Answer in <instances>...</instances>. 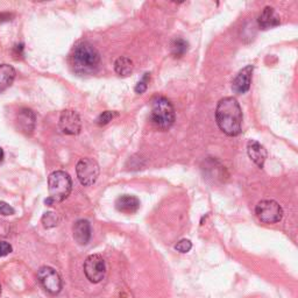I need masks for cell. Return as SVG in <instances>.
I'll return each mask as SVG.
<instances>
[{
	"label": "cell",
	"instance_id": "ba28073f",
	"mask_svg": "<svg viewBox=\"0 0 298 298\" xmlns=\"http://www.w3.org/2000/svg\"><path fill=\"white\" fill-rule=\"evenodd\" d=\"M37 278L46 291L52 293V295H57V293L61 292L62 286H63L62 278L59 273L52 267H41L37 272Z\"/></svg>",
	"mask_w": 298,
	"mask_h": 298
},
{
	"label": "cell",
	"instance_id": "e0dca14e",
	"mask_svg": "<svg viewBox=\"0 0 298 298\" xmlns=\"http://www.w3.org/2000/svg\"><path fill=\"white\" fill-rule=\"evenodd\" d=\"M134 69L133 61L126 56H121L114 62V70L119 76H129Z\"/></svg>",
	"mask_w": 298,
	"mask_h": 298
},
{
	"label": "cell",
	"instance_id": "4fadbf2b",
	"mask_svg": "<svg viewBox=\"0 0 298 298\" xmlns=\"http://www.w3.org/2000/svg\"><path fill=\"white\" fill-rule=\"evenodd\" d=\"M247 153L251 161L258 165L259 168H262L267 158V150L260 142L255 140H249L247 143Z\"/></svg>",
	"mask_w": 298,
	"mask_h": 298
},
{
	"label": "cell",
	"instance_id": "4316f807",
	"mask_svg": "<svg viewBox=\"0 0 298 298\" xmlns=\"http://www.w3.org/2000/svg\"><path fill=\"white\" fill-rule=\"evenodd\" d=\"M0 293H2V285H0Z\"/></svg>",
	"mask_w": 298,
	"mask_h": 298
},
{
	"label": "cell",
	"instance_id": "3957f363",
	"mask_svg": "<svg viewBox=\"0 0 298 298\" xmlns=\"http://www.w3.org/2000/svg\"><path fill=\"white\" fill-rule=\"evenodd\" d=\"M49 197L45 203L50 206L54 203L63 202L67 199L72 190V181L68 173L63 170H57L50 174L48 179Z\"/></svg>",
	"mask_w": 298,
	"mask_h": 298
},
{
	"label": "cell",
	"instance_id": "6da1fadb",
	"mask_svg": "<svg viewBox=\"0 0 298 298\" xmlns=\"http://www.w3.org/2000/svg\"><path fill=\"white\" fill-rule=\"evenodd\" d=\"M216 120L220 131L228 137H237L242 130V111L233 97L220 99L216 108Z\"/></svg>",
	"mask_w": 298,
	"mask_h": 298
},
{
	"label": "cell",
	"instance_id": "7a4b0ae2",
	"mask_svg": "<svg viewBox=\"0 0 298 298\" xmlns=\"http://www.w3.org/2000/svg\"><path fill=\"white\" fill-rule=\"evenodd\" d=\"M100 64V54L89 42H79L72 49L70 65L72 70L79 75H90L98 69Z\"/></svg>",
	"mask_w": 298,
	"mask_h": 298
},
{
	"label": "cell",
	"instance_id": "52a82bcc",
	"mask_svg": "<svg viewBox=\"0 0 298 298\" xmlns=\"http://www.w3.org/2000/svg\"><path fill=\"white\" fill-rule=\"evenodd\" d=\"M84 274L91 283H99L105 277L106 263L98 254H92L84 262Z\"/></svg>",
	"mask_w": 298,
	"mask_h": 298
},
{
	"label": "cell",
	"instance_id": "9c48e42d",
	"mask_svg": "<svg viewBox=\"0 0 298 298\" xmlns=\"http://www.w3.org/2000/svg\"><path fill=\"white\" fill-rule=\"evenodd\" d=\"M59 125L61 131L68 135H77L82 130V121H80L79 115L73 110H65L62 112Z\"/></svg>",
	"mask_w": 298,
	"mask_h": 298
},
{
	"label": "cell",
	"instance_id": "9a60e30c",
	"mask_svg": "<svg viewBox=\"0 0 298 298\" xmlns=\"http://www.w3.org/2000/svg\"><path fill=\"white\" fill-rule=\"evenodd\" d=\"M36 117L30 108H21L18 113V125L26 134H32L35 129Z\"/></svg>",
	"mask_w": 298,
	"mask_h": 298
},
{
	"label": "cell",
	"instance_id": "277c9868",
	"mask_svg": "<svg viewBox=\"0 0 298 298\" xmlns=\"http://www.w3.org/2000/svg\"><path fill=\"white\" fill-rule=\"evenodd\" d=\"M150 118L158 130L168 131L176 120L175 108L172 102L163 96H156L152 100Z\"/></svg>",
	"mask_w": 298,
	"mask_h": 298
},
{
	"label": "cell",
	"instance_id": "7c38bea8",
	"mask_svg": "<svg viewBox=\"0 0 298 298\" xmlns=\"http://www.w3.org/2000/svg\"><path fill=\"white\" fill-rule=\"evenodd\" d=\"M72 234L75 241L78 245H88L91 239V225L88 220L80 219L73 224Z\"/></svg>",
	"mask_w": 298,
	"mask_h": 298
},
{
	"label": "cell",
	"instance_id": "8992f818",
	"mask_svg": "<svg viewBox=\"0 0 298 298\" xmlns=\"http://www.w3.org/2000/svg\"><path fill=\"white\" fill-rule=\"evenodd\" d=\"M76 174L80 184L84 185V187H90L98 180L99 165L92 158H82L76 165Z\"/></svg>",
	"mask_w": 298,
	"mask_h": 298
},
{
	"label": "cell",
	"instance_id": "44dd1931",
	"mask_svg": "<svg viewBox=\"0 0 298 298\" xmlns=\"http://www.w3.org/2000/svg\"><path fill=\"white\" fill-rule=\"evenodd\" d=\"M149 78H150V73L146 72L142 78L139 80L137 87H135V92H137V94L141 95L147 90V88H148V84H149Z\"/></svg>",
	"mask_w": 298,
	"mask_h": 298
},
{
	"label": "cell",
	"instance_id": "cb8c5ba5",
	"mask_svg": "<svg viewBox=\"0 0 298 298\" xmlns=\"http://www.w3.org/2000/svg\"><path fill=\"white\" fill-rule=\"evenodd\" d=\"M10 253H12V246L6 241H0V258L6 257Z\"/></svg>",
	"mask_w": 298,
	"mask_h": 298
},
{
	"label": "cell",
	"instance_id": "603a6c76",
	"mask_svg": "<svg viewBox=\"0 0 298 298\" xmlns=\"http://www.w3.org/2000/svg\"><path fill=\"white\" fill-rule=\"evenodd\" d=\"M14 208L6 202L0 200V215L2 216H12L14 215Z\"/></svg>",
	"mask_w": 298,
	"mask_h": 298
},
{
	"label": "cell",
	"instance_id": "ffe728a7",
	"mask_svg": "<svg viewBox=\"0 0 298 298\" xmlns=\"http://www.w3.org/2000/svg\"><path fill=\"white\" fill-rule=\"evenodd\" d=\"M117 115H118L117 112L105 111V112H103V113L100 114L98 118H97V121L96 122L98 123L99 126H105V125H107L108 122L112 121V120H113L114 117H117Z\"/></svg>",
	"mask_w": 298,
	"mask_h": 298
},
{
	"label": "cell",
	"instance_id": "d4e9b609",
	"mask_svg": "<svg viewBox=\"0 0 298 298\" xmlns=\"http://www.w3.org/2000/svg\"><path fill=\"white\" fill-rule=\"evenodd\" d=\"M10 17H11V15H9V14H0V22L9 20Z\"/></svg>",
	"mask_w": 298,
	"mask_h": 298
},
{
	"label": "cell",
	"instance_id": "5b68a950",
	"mask_svg": "<svg viewBox=\"0 0 298 298\" xmlns=\"http://www.w3.org/2000/svg\"><path fill=\"white\" fill-rule=\"evenodd\" d=\"M257 217L265 224H276L283 218V208L273 199L259 202L255 207Z\"/></svg>",
	"mask_w": 298,
	"mask_h": 298
},
{
	"label": "cell",
	"instance_id": "7402d4cb",
	"mask_svg": "<svg viewBox=\"0 0 298 298\" xmlns=\"http://www.w3.org/2000/svg\"><path fill=\"white\" fill-rule=\"evenodd\" d=\"M192 248V242L188 239H182L175 245V249L180 253H188Z\"/></svg>",
	"mask_w": 298,
	"mask_h": 298
},
{
	"label": "cell",
	"instance_id": "ac0fdd59",
	"mask_svg": "<svg viewBox=\"0 0 298 298\" xmlns=\"http://www.w3.org/2000/svg\"><path fill=\"white\" fill-rule=\"evenodd\" d=\"M189 44L184 38L177 37L172 42V55L176 59H180L188 52Z\"/></svg>",
	"mask_w": 298,
	"mask_h": 298
},
{
	"label": "cell",
	"instance_id": "d6986e66",
	"mask_svg": "<svg viewBox=\"0 0 298 298\" xmlns=\"http://www.w3.org/2000/svg\"><path fill=\"white\" fill-rule=\"evenodd\" d=\"M41 222L45 228H53L59 225L60 218L55 212H46V214L42 216Z\"/></svg>",
	"mask_w": 298,
	"mask_h": 298
},
{
	"label": "cell",
	"instance_id": "2e32d148",
	"mask_svg": "<svg viewBox=\"0 0 298 298\" xmlns=\"http://www.w3.org/2000/svg\"><path fill=\"white\" fill-rule=\"evenodd\" d=\"M15 69L10 64H0V94L13 84L15 79Z\"/></svg>",
	"mask_w": 298,
	"mask_h": 298
},
{
	"label": "cell",
	"instance_id": "5bb4252c",
	"mask_svg": "<svg viewBox=\"0 0 298 298\" xmlns=\"http://www.w3.org/2000/svg\"><path fill=\"white\" fill-rule=\"evenodd\" d=\"M115 207H117L119 212L132 215L139 210V207H140V200L135 196L122 195L118 197L117 200H115Z\"/></svg>",
	"mask_w": 298,
	"mask_h": 298
},
{
	"label": "cell",
	"instance_id": "8fae6325",
	"mask_svg": "<svg viewBox=\"0 0 298 298\" xmlns=\"http://www.w3.org/2000/svg\"><path fill=\"white\" fill-rule=\"evenodd\" d=\"M258 24L261 29H269L281 24L280 15L273 7L266 6L258 17Z\"/></svg>",
	"mask_w": 298,
	"mask_h": 298
},
{
	"label": "cell",
	"instance_id": "484cf974",
	"mask_svg": "<svg viewBox=\"0 0 298 298\" xmlns=\"http://www.w3.org/2000/svg\"><path fill=\"white\" fill-rule=\"evenodd\" d=\"M4 160V150L2 147H0V162H2Z\"/></svg>",
	"mask_w": 298,
	"mask_h": 298
},
{
	"label": "cell",
	"instance_id": "30bf717a",
	"mask_svg": "<svg viewBox=\"0 0 298 298\" xmlns=\"http://www.w3.org/2000/svg\"><path fill=\"white\" fill-rule=\"evenodd\" d=\"M254 67L253 65H247L241 69L235 76V78L232 82V90L237 95H243L250 89L251 75H253Z\"/></svg>",
	"mask_w": 298,
	"mask_h": 298
}]
</instances>
